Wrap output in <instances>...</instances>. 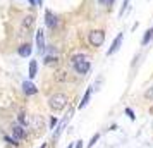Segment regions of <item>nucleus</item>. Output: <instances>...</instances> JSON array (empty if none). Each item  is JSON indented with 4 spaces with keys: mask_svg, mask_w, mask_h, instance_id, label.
Returning a JSON list of instances; mask_svg holds the SVG:
<instances>
[{
    "mask_svg": "<svg viewBox=\"0 0 153 148\" xmlns=\"http://www.w3.org/2000/svg\"><path fill=\"white\" fill-rule=\"evenodd\" d=\"M74 148H83V141H76V147Z\"/></svg>",
    "mask_w": 153,
    "mask_h": 148,
    "instance_id": "b1692460",
    "label": "nucleus"
},
{
    "mask_svg": "<svg viewBox=\"0 0 153 148\" xmlns=\"http://www.w3.org/2000/svg\"><path fill=\"white\" fill-rule=\"evenodd\" d=\"M45 17H47V26H48L50 29H53L57 26V17L50 10H47V14H45Z\"/></svg>",
    "mask_w": 153,
    "mask_h": 148,
    "instance_id": "6e6552de",
    "label": "nucleus"
},
{
    "mask_svg": "<svg viewBox=\"0 0 153 148\" xmlns=\"http://www.w3.org/2000/svg\"><path fill=\"white\" fill-rule=\"evenodd\" d=\"M17 120H19V124H21V126H28V124H29V119H28V115H26L24 112L17 115Z\"/></svg>",
    "mask_w": 153,
    "mask_h": 148,
    "instance_id": "4468645a",
    "label": "nucleus"
},
{
    "mask_svg": "<svg viewBox=\"0 0 153 148\" xmlns=\"http://www.w3.org/2000/svg\"><path fill=\"white\" fill-rule=\"evenodd\" d=\"M91 91H93V88H88V90H86L83 100L79 102V109H84V107H86V103H88V100H90V97H91Z\"/></svg>",
    "mask_w": 153,
    "mask_h": 148,
    "instance_id": "9d476101",
    "label": "nucleus"
},
{
    "mask_svg": "<svg viewBox=\"0 0 153 148\" xmlns=\"http://www.w3.org/2000/svg\"><path fill=\"white\" fill-rule=\"evenodd\" d=\"M36 45H38V50H40V52L45 50V35H43L42 29L36 33Z\"/></svg>",
    "mask_w": 153,
    "mask_h": 148,
    "instance_id": "0eeeda50",
    "label": "nucleus"
},
{
    "mask_svg": "<svg viewBox=\"0 0 153 148\" xmlns=\"http://www.w3.org/2000/svg\"><path fill=\"white\" fill-rule=\"evenodd\" d=\"M36 71H38V64H36V60H31V64H29V78L31 79L36 76Z\"/></svg>",
    "mask_w": 153,
    "mask_h": 148,
    "instance_id": "9b49d317",
    "label": "nucleus"
},
{
    "mask_svg": "<svg viewBox=\"0 0 153 148\" xmlns=\"http://www.w3.org/2000/svg\"><path fill=\"white\" fill-rule=\"evenodd\" d=\"M45 64H47V65H52V64L55 65L57 64V57H47V59H45Z\"/></svg>",
    "mask_w": 153,
    "mask_h": 148,
    "instance_id": "2eb2a0df",
    "label": "nucleus"
},
{
    "mask_svg": "<svg viewBox=\"0 0 153 148\" xmlns=\"http://www.w3.org/2000/svg\"><path fill=\"white\" fill-rule=\"evenodd\" d=\"M22 90H24L26 95H36V93H38V88H36L33 83H29V81H26V83L22 85Z\"/></svg>",
    "mask_w": 153,
    "mask_h": 148,
    "instance_id": "423d86ee",
    "label": "nucleus"
},
{
    "mask_svg": "<svg viewBox=\"0 0 153 148\" xmlns=\"http://www.w3.org/2000/svg\"><path fill=\"white\" fill-rule=\"evenodd\" d=\"M29 4H31V5H42L43 0H29Z\"/></svg>",
    "mask_w": 153,
    "mask_h": 148,
    "instance_id": "412c9836",
    "label": "nucleus"
},
{
    "mask_svg": "<svg viewBox=\"0 0 153 148\" xmlns=\"http://www.w3.org/2000/svg\"><path fill=\"white\" fill-rule=\"evenodd\" d=\"M152 40H153V28H150L148 31H146V35L143 36V42H141V43H143V45H146V43L152 42Z\"/></svg>",
    "mask_w": 153,
    "mask_h": 148,
    "instance_id": "ddd939ff",
    "label": "nucleus"
},
{
    "mask_svg": "<svg viewBox=\"0 0 153 148\" xmlns=\"http://www.w3.org/2000/svg\"><path fill=\"white\" fill-rule=\"evenodd\" d=\"M67 148H74V145H69V147H67Z\"/></svg>",
    "mask_w": 153,
    "mask_h": 148,
    "instance_id": "393cba45",
    "label": "nucleus"
},
{
    "mask_svg": "<svg viewBox=\"0 0 153 148\" xmlns=\"http://www.w3.org/2000/svg\"><path fill=\"white\" fill-rule=\"evenodd\" d=\"M145 97H146V98H150V100H153V86L150 88V90H146Z\"/></svg>",
    "mask_w": 153,
    "mask_h": 148,
    "instance_id": "6ab92c4d",
    "label": "nucleus"
},
{
    "mask_svg": "<svg viewBox=\"0 0 153 148\" xmlns=\"http://www.w3.org/2000/svg\"><path fill=\"white\" fill-rule=\"evenodd\" d=\"M48 105H50L52 110H62L64 107L67 105V97H65L64 93H55V95L50 97Z\"/></svg>",
    "mask_w": 153,
    "mask_h": 148,
    "instance_id": "f03ea898",
    "label": "nucleus"
},
{
    "mask_svg": "<svg viewBox=\"0 0 153 148\" xmlns=\"http://www.w3.org/2000/svg\"><path fill=\"white\" fill-rule=\"evenodd\" d=\"M33 24H35V17L33 16H26L24 17V21H22V26H26V28H33Z\"/></svg>",
    "mask_w": 153,
    "mask_h": 148,
    "instance_id": "f8f14e48",
    "label": "nucleus"
},
{
    "mask_svg": "<svg viewBox=\"0 0 153 148\" xmlns=\"http://www.w3.org/2000/svg\"><path fill=\"white\" fill-rule=\"evenodd\" d=\"M126 114L129 115V119H131V120H134V112H132L131 109H126Z\"/></svg>",
    "mask_w": 153,
    "mask_h": 148,
    "instance_id": "aec40b11",
    "label": "nucleus"
},
{
    "mask_svg": "<svg viewBox=\"0 0 153 148\" xmlns=\"http://www.w3.org/2000/svg\"><path fill=\"white\" fill-rule=\"evenodd\" d=\"M5 141H7V143H10V145H14V147H17V145H19L16 138H9V136H5Z\"/></svg>",
    "mask_w": 153,
    "mask_h": 148,
    "instance_id": "a211bd4d",
    "label": "nucleus"
},
{
    "mask_svg": "<svg viewBox=\"0 0 153 148\" xmlns=\"http://www.w3.org/2000/svg\"><path fill=\"white\" fill-rule=\"evenodd\" d=\"M122 40H124V35H122V33H119L117 38H115V40H114V43H112V47L108 48V52H107V55H114V54H115V52L120 48V45H122Z\"/></svg>",
    "mask_w": 153,
    "mask_h": 148,
    "instance_id": "20e7f679",
    "label": "nucleus"
},
{
    "mask_svg": "<svg viewBox=\"0 0 153 148\" xmlns=\"http://www.w3.org/2000/svg\"><path fill=\"white\" fill-rule=\"evenodd\" d=\"M98 4L103 5V7H110L112 4H114V0H98Z\"/></svg>",
    "mask_w": 153,
    "mask_h": 148,
    "instance_id": "dca6fc26",
    "label": "nucleus"
},
{
    "mask_svg": "<svg viewBox=\"0 0 153 148\" xmlns=\"http://www.w3.org/2000/svg\"><path fill=\"white\" fill-rule=\"evenodd\" d=\"M72 65L77 74H86L90 71V60L84 55H74L72 57Z\"/></svg>",
    "mask_w": 153,
    "mask_h": 148,
    "instance_id": "f257e3e1",
    "label": "nucleus"
},
{
    "mask_svg": "<svg viewBox=\"0 0 153 148\" xmlns=\"http://www.w3.org/2000/svg\"><path fill=\"white\" fill-rule=\"evenodd\" d=\"M88 40H90V43L93 45V47H102L105 42V33L102 31V29H97V31H91L90 36H88Z\"/></svg>",
    "mask_w": 153,
    "mask_h": 148,
    "instance_id": "7ed1b4c3",
    "label": "nucleus"
},
{
    "mask_svg": "<svg viewBox=\"0 0 153 148\" xmlns=\"http://www.w3.org/2000/svg\"><path fill=\"white\" fill-rule=\"evenodd\" d=\"M12 134H14L16 140H22L26 136V131H24V126L17 124V126H12Z\"/></svg>",
    "mask_w": 153,
    "mask_h": 148,
    "instance_id": "39448f33",
    "label": "nucleus"
},
{
    "mask_svg": "<svg viewBox=\"0 0 153 148\" xmlns=\"http://www.w3.org/2000/svg\"><path fill=\"white\" fill-rule=\"evenodd\" d=\"M17 54H19L21 57H29V55H31V45H29V43L21 45V47H19V50H17Z\"/></svg>",
    "mask_w": 153,
    "mask_h": 148,
    "instance_id": "1a4fd4ad",
    "label": "nucleus"
},
{
    "mask_svg": "<svg viewBox=\"0 0 153 148\" xmlns=\"http://www.w3.org/2000/svg\"><path fill=\"white\" fill-rule=\"evenodd\" d=\"M98 138H100V134H95V136L91 138V141H90V143H88V148H91V147H93V145H95V143H97V141H98Z\"/></svg>",
    "mask_w": 153,
    "mask_h": 148,
    "instance_id": "f3484780",
    "label": "nucleus"
},
{
    "mask_svg": "<svg viewBox=\"0 0 153 148\" xmlns=\"http://www.w3.org/2000/svg\"><path fill=\"white\" fill-rule=\"evenodd\" d=\"M55 126H57V117H52V119H50V127L53 129Z\"/></svg>",
    "mask_w": 153,
    "mask_h": 148,
    "instance_id": "4be33fe9",
    "label": "nucleus"
},
{
    "mask_svg": "<svg viewBox=\"0 0 153 148\" xmlns=\"http://www.w3.org/2000/svg\"><path fill=\"white\" fill-rule=\"evenodd\" d=\"M127 4H129V0H124V5H122V9H120V12H119L120 16L124 14V10H126V7H127Z\"/></svg>",
    "mask_w": 153,
    "mask_h": 148,
    "instance_id": "5701e85b",
    "label": "nucleus"
},
{
    "mask_svg": "<svg viewBox=\"0 0 153 148\" xmlns=\"http://www.w3.org/2000/svg\"><path fill=\"white\" fill-rule=\"evenodd\" d=\"M42 148H47V145H42Z\"/></svg>",
    "mask_w": 153,
    "mask_h": 148,
    "instance_id": "a878e982",
    "label": "nucleus"
}]
</instances>
